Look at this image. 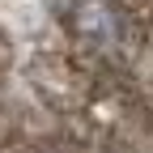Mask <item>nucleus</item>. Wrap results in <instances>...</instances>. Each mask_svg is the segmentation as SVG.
Here are the masks:
<instances>
[{"label":"nucleus","mask_w":153,"mask_h":153,"mask_svg":"<svg viewBox=\"0 0 153 153\" xmlns=\"http://www.w3.org/2000/svg\"><path fill=\"white\" fill-rule=\"evenodd\" d=\"M72 30L94 47H111L123 34V17L115 0H72Z\"/></svg>","instance_id":"1"}]
</instances>
